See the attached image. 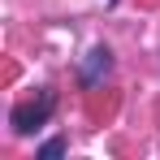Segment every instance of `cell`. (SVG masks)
<instances>
[{
	"label": "cell",
	"mask_w": 160,
	"mask_h": 160,
	"mask_svg": "<svg viewBox=\"0 0 160 160\" xmlns=\"http://www.w3.org/2000/svg\"><path fill=\"white\" fill-rule=\"evenodd\" d=\"M52 108H56V91H39L35 100H22V104L13 108V130L18 134H30V130H39L48 117H52Z\"/></svg>",
	"instance_id": "6da1fadb"
},
{
	"label": "cell",
	"mask_w": 160,
	"mask_h": 160,
	"mask_svg": "<svg viewBox=\"0 0 160 160\" xmlns=\"http://www.w3.org/2000/svg\"><path fill=\"white\" fill-rule=\"evenodd\" d=\"M108 69H112V52H108V48H91V52H87V65H82V82L95 87V78L108 74Z\"/></svg>",
	"instance_id": "7a4b0ae2"
},
{
	"label": "cell",
	"mask_w": 160,
	"mask_h": 160,
	"mask_svg": "<svg viewBox=\"0 0 160 160\" xmlns=\"http://www.w3.org/2000/svg\"><path fill=\"white\" fill-rule=\"evenodd\" d=\"M61 152H65V143H61V138H48V143L39 147V156H61Z\"/></svg>",
	"instance_id": "3957f363"
},
{
	"label": "cell",
	"mask_w": 160,
	"mask_h": 160,
	"mask_svg": "<svg viewBox=\"0 0 160 160\" xmlns=\"http://www.w3.org/2000/svg\"><path fill=\"white\" fill-rule=\"evenodd\" d=\"M108 4H112V0H108Z\"/></svg>",
	"instance_id": "277c9868"
}]
</instances>
